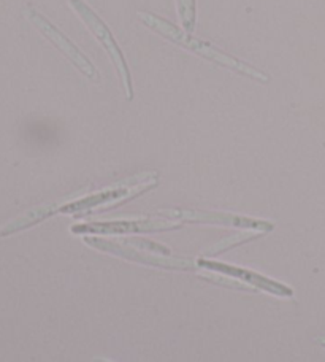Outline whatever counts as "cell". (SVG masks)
<instances>
[{
    "label": "cell",
    "mask_w": 325,
    "mask_h": 362,
    "mask_svg": "<svg viewBox=\"0 0 325 362\" xmlns=\"http://www.w3.org/2000/svg\"><path fill=\"white\" fill-rule=\"evenodd\" d=\"M138 18L148 29H151L153 32H155V34L162 35L165 40L178 45V47L191 51V53L203 57V59H206V61L230 69V70H233V72L248 76V78H252L259 83L270 81V76L264 72H260L259 69L249 66L248 62L237 59L235 56L224 53V51H220L219 48H216L211 43L192 37L189 32L178 29L177 25H173L170 21H167V19H164V18L153 15V13H148V11H140Z\"/></svg>",
    "instance_id": "6da1fadb"
},
{
    "label": "cell",
    "mask_w": 325,
    "mask_h": 362,
    "mask_svg": "<svg viewBox=\"0 0 325 362\" xmlns=\"http://www.w3.org/2000/svg\"><path fill=\"white\" fill-rule=\"evenodd\" d=\"M158 186V173H141V175H135L132 178H127L122 183L114 185L112 187H107L100 192L90 194V196L70 200V202H64L61 206V213H81V211H90L94 209H100V206H110L114 204H119L126 199H132L136 194H141L148 191L149 187Z\"/></svg>",
    "instance_id": "7a4b0ae2"
},
{
    "label": "cell",
    "mask_w": 325,
    "mask_h": 362,
    "mask_svg": "<svg viewBox=\"0 0 325 362\" xmlns=\"http://www.w3.org/2000/svg\"><path fill=\"white\" fill-rule=\"evenodd\" d=\"M69 4L78 16L83 19V23L86 24V28L93 32L94 37L97 38L105 53L108 54L110 59L114 64L116 70H118V75L122 81V86H124V93L129 100L134 99V86H132V76H130V70L126 62V57L122 54L118 42L114 40L112 30L107 25V23L97 15V13L90 8V6L84 2V0H69Z\"/></svg>",
    "instance_id": "3957f363"
},
{
    "label": "cell",
    "mask_w": 325,
    "mask_h": 362,
    "mask_svg": "<svg viewBox=\"0 0 325 362\" xmlns=\"http://www.w3.org/2000/svg\"><path fill=\"white\" fill-rule=\"evenodd\" d=\"M25 15H28L29 21L42 32L43 37L53 43L54 47L59 49L78 70H80L83 76H86V78L93 81H97V78H99V72H97L94 64L90 62L89 57L84 54L75 43H71L54 24H51L47 18L42 16L40 13H37L35 10H30V8L25 10Z\"/></svg>",
    "instance_id": "277c9868"
},
{
    "label": "cell",
    "mask_w": 325,
    "mask_h": 362,
    "mask_svg": "<svg viewBox=\"0 0 325 362\" xmlns=\"http://www.w3.org/2000/svg\"><path fill=\"white\" fill-rule=\"evenodd\" d=\"M181 226L165 219H116V221L84 223L71 226V232L76 235H122L138 234V232H162L179 229Z\"/></svg>",
    "instance_id": "5b68a950"
},
{
    "label": "cell",
    "mask_w": 325,
    "mask_h": 362,
    "mask_svg": "<svg viewBox=\"0 0 325 362\" xmlns=\"http://www.w3.org/2000/svg\"><path fill=\"white\" fill-rule=\"evenodd\" d=\"M84 243L95 250H99V251H105V253L124 257V259H127V261L145 264V266H153V267H160V269H181V270H194L195 269V264L192 261L172 259V257L145 253L143 250L122 247V245H119V243L103 240V238H99V237H86L84 238Z\"/></svg>",
    "instance_id": "8992f818"
},
{
    "label": "cell",
    "mask_w": 325,
    "mask_h": 362,
    "mask_svg": "<svg viewBox=\"0 0 325 362\" xmlns=\"http://www.w3.org/2000/svg\"><path fill=\"white\" fill-rule=\"evenodd\" d=\"M162 215L173 219H181V221L189 223H205V224H219V226H232V228H243L251 230H259L266 234L275 229V224L264 219L246 218L238 215H230V213H219V211H200V210H165Z\"/></svg>",
    "instance_id": "52a82bcc"
},
{
    "label": "cell",
    "mask_w": 325,
    "mask_h": 362,
    "mask_svg": "<svg viewBox=\"0 0 325 362\" xmlns=\"http://www.w3.org/2000/svg\"><path fill=\"white\" fill-rule=\"evenodd\" d=\"M197 266H200L201 269L216 272V274H219V275L235 278V280L243 281L246 284H249V286H254V288H257L260 291H265V293H270L273 296H279V297L294 296V291H292L288 284L279 283L276 280H271V278L260 275V274H257V272H252L249 269L230 266V264H224V262H218V261H208V259H199Z\"/></svg>",
    "instance_id": "ba28073f"
},
{
    "label": "cell",
    "mask_w": 325,
    "mask_h": 362,
    "mask_svg": "<svg viewBox=\"0 0 325 362\" xmlns=\"http://www.w3.org/2000/svg\"><path fill=\"white\" fill-rule=\"evenodd\" d=\"M61 206H62V204H49V205H42V206H38V209L30 210L25 213L24 216L15 219V221H11L8 226H5L2 232H0V235L6 237V235L16 234V232H19V230L29 229L34 224L42 223L43 219L53 216V215H56V213H61Z\"/></svg>",
    "instance_id": "9c48e42d"
},
{
    "label": "cell",
    "mask_w": 325,
    "mask_h": 362,
    "mask_svg": "<svg viewBox=\"0 0 325 362\" xmlns=\"http://www.w3.org/2000/svg\"><path fill=\"white\" fill-rule=\"evenodd\" d=\"M177 8L179 15V23L186 32L195 29V19H197V11H195V0H177Z\"/></svg>",
    "instance_id": "30bf717a"
},
{
    "label": "cell",
    "mask_w": 325,
    "mask_h": 362,
    "mask_svg": "<svg viewBox=\"0 0 325 362\" xmlns=\"http://www.w3.org/2000/svg\"><path fill=\"white\" fill-rule=\"evenodd\" d=\"M260 235H262V232L254 230V232H246V234H238V235H233V237H230V238H225V240L219 242L213 250L208 251V256L219 255V253H223V251H225V250L235 247V245H238V243L249 242V240H252V238L260 237Z\"/></svg>",
    "instance_id": "8fae6325"
},
{
    "label": "cell",
    "mask_w": 325,
    "mask_h": 362,
    "mask_svg": "<svg viewBox=\"0 0 325 362\" xmlns=\"http://www.w3.org/2000/svg\"><path fill=\"white\" fill-rule=\"evenodd\" d=\"M316 344L325 348V337H317V339H316Z\"/></svg>",
    "instance_id": "7c38bea8"
},
{
    "label": "cell",
    "mask_w": 325,
    "mask_h": 362,
    "mask_svg": "<svg viewBox=\"0 0 325 362\" xmlns=\"http://www.w3.org/2000/svg\"><path fill=\"white\" fill-rule=\"evenodd\" d=\"M97 362H99V361H97ZM100 362H105V361H100Z\"/></svg>",
    "instance_id": "4fadbf2b"
}]
</instances>
